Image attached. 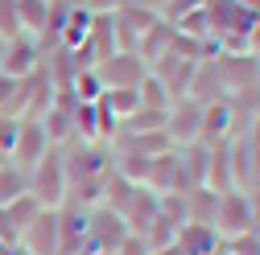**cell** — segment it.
Returning <instances> with one entry per match:
<instances>
[{"label":"cell","mask_w":260,"mask_h":255,"mask_svg":"<svg viewBox=\"0 0 260 255\" xmlns=\"http://www.w3.org/2000/svg\"><path fill=\"white\" fill-rule=\"evenodd\" d=\"M112 173H116L112 144H83V140L67 144V202L71 206H100Z\"/></svg>","instance_id":"cell-1"},{"label":"cell","mask_w":260,"mask_h":255,"mask_svg":"<svg viewBox=\"0 0 260 255\" xmlns=\"http://www.w3.org/2000/svg\"><path fill=\"white\" fill-rule=\"evenodd\" d=\"M29 177V198H34L42 210H58L67 202V144H50L46 156L25 173Z\"/></svg>","instance_id":"cell-2"},{"label":"cell","mask_w":260,"mask_h":255,"mask_svg":"<svg viewBox=\"0 0 260 255\" xmlns=\"http://www.w3.org/2000/svg\"><path fill=\"white\" fill-rule=\"evenodd\" d=\"M128 235V222L116 214V210H108L104 202L100 206H91V214H87V251L91 255H112Z\"/></svg>","instance_id":"cell-3"},{"label":"cell","mask_w":260,"mask_h":255,"mask_svg":"<svg viewBox=\"0 0 260 255\" xmlns=\"http://www.w3.org/2000/svg\"><path fill=\"white\" fill-rule=\"evenodd\" d=\"M145 70L149 66L133 50H116L112 58H104V62H95V66H91V74L100 78L104 91H137V82L145 78Z\"/></svg>","instance_id":"cell-4"},{"label":"cell","mask_w":260,"mask_h":255,"mask_svg":"<svg viewBox=\"0 0 260 255\" xmlns=\"http://www.w3.org/2000/svg\"><path fill=\"white\" fill-rule=\"evenodd\" d=\"M215 231L219 239H236L244 231H256L252 227V202H248V189H223L219 194V210H215Z\"/></svg>","instance_id":"cell-5"},{"label":"cell","mask_w":260,"mask_h":255,"mask_svg":"<svg viewBox=\"0 0 260 255\" xmlns=\"http://www.w3.org/2000/svg\"><path fill=\"white\" fill-rule=\"evenodd\" d=\"M166 136H170L174 148L199 144V136H203V103L190 99V95L174 99V107H170V115H166Z\"/></svg>","instance_id":"cell-6"},{"label":"cell","mask_w":260,"mask_h":255,"mask_svg":"<svg viewBox=\"0 0 260 255\" xmlns=\"http://www.w3.org/2000/svg\"><path fill=\"white\" fill-rule=\"evenodd\" d=\"M42 62H46V46H42L34 33H17V37H9V46H5L0 70H5L9 78H25V74H34Z\"/></svg>","instance_id":"cell-7"},{"label":"cell","mask_w":260,"mask_h":255,"mask_svg":"<svg viewBox=\"0 0 260 255\" xmlns=\"http://www.w3.org/2000/svg\"><path fill=\"white\" fill-rule=\"evenodd\" d=\"M46 148H50V140H46L42 119H21L17 140H13V148H9V165L21 169V173H29V169H34L42 156H46Z\"/></svg>","instance_id":"cell-8"},{"label":"cell","mask_w":260,"mask_h":255,"mask_svg":"<svg viewBox=\"0 0 260 255\" xmlns=\"http://www.w3.org/2000/svg\"><path fill=\"white\" fill-rule=\"evenodd\" d=\"M17 247L25 255H58V210H38L21 231Z\"/></svg>","instance_id":"cell-9"},{"label":"cell","mask_w":260,"mask_h":255,"mask_svg":"<svg viewBox=\"0 0 260 255\" xmlns=\"http://www.w3.org/2000/svg\"><path fill=\"white\" fill-rule=\"evenodd\" d=\"M87 214L91 206H58V255H83L87 251Z\"/></svg>","instance_id":"cell-10"},{"label":"cell","mask_w":260,"mask_h":255,"mask_svg":"<svg viewBox=\"0 0 260 255\" xmlns=\"http://www.w3.org/2000/svg\"><path fill=\"white\" fill-rule=\"evenodd\" d=\"M174 247L182 255H215V251H223V239L207 222H182L178 235H174Z\"/></svg>","instance_id":"cell-11"},{"label":"cell","mask_w":260,"mask_h":255,"mask_svg":"<svg viewBox=\"0 0 260 255\" xmlns=\"http://www.w3.org/2000/svg\"><path fill=\"white\" fill-rule=\"evenodd\" d=\"M174 37H178V29H174L170 21H161V17H157V21L145 29V37L137 41V50H133V54L145 62V66H153L157 58H166V54L174 50Z\"/></svg>","instance_id":"cell-12"},{"label":"cell","mask_w":260,"mask_h":255,"mask_svg":"<svg viewBox=\"0 0 260 255\" xmlns=\"http://www.w3.org/2000/svg\"><path fill=\"white\" fill-rule=\"evenodd\" d=\"M137 99H141V107H149V111H170V107H174V95L161 87V78L149 74V70H145V78L137 82Z\"/></svg>","instance_id":"cell-13"},{"label":"cell","mask_w":260,"mask_h":255,"mask_svg":"<svg viewBox=\"0 0 260 255\" xmlns=\"http://www.w3.org/2000/svg\"><path fill=\"white\" fill-rule=\"evenodd\" d=\"M25 194H29V177H25L21 169L5 165V169H0V206H9V202H17V198H25Z\"/></svg>","instance_id":"cell-14"},{"label":"cell","mask_w":260,"mask_h":255,"mask_svg":"<svg viewBox=\"0 0 260 255\" xmlns=\"http://www.w3.org/2000/svg\"><path fill=\"white\" fill-rule=\"evenodd\" d=\"M100 103H104V107H108V111H112V115H116L120 123H124L128 115H133L137 107H141L137 91H104V95H100Z\"/></svg>","instance_id":"cell-15"},{"label":"cell","mask_w":260,"mask_h":255,"mask_svg":"<svg viewBox=\"0 0 260 255\" xmlns=\"http://www.w3.org/2000/svg\"><path fill=\"white\" fill-rule=\"evenodd\" d=\"M17 128H21V119H13V115L0 111V152H5V156H9V148L17 140Z\"/></svg>","instance_id":"cell-16"},{"label":"cell","mask_w":260,"mask_h":255,"mask_svg":"<svg viewBox=\"0 0 260 255\" xmlns=\"http://www.w3.org/2000/svg\"><path fill=\"white\" fill-rule=\"evenodd\" d=\"M13 95H17V78H9L5 70H0V111H5V115H13Z\"/></svg>","instance_id":"cell-17"},{"label":"cell","mask_w":260,"mask_h":255,"mask_svg":"<svg viewBox=\"0 0 260 255\" xmlns=\"http://www.w3.org/2000/svg\"><path fill=\"white\" fill-rule=\"evenodd\" d=\"M83 9H87V13H116L120 0H83Z\"/></svg>","instance_id":"cell-18"},{"label":"cell","mask_w":260,"mask_h":255,"mask_svg":"<svg viewBox=\"0 0 260 255\" xmlns=\"http://www.w3.org/2000/svg\"><path fill=\"white\" fill-rule=\"evenodd\" d=\"M5 255H25V251H21L17 243H13V247H5Z\"/></svg>","instance_id":"cell-19"},{"label":"cell","mask_w":260,"mask_h":255,"mask_svg":"<svg viewBox=\"0 0 260 255\" xmlns=\"http://www.w3.org/2000/svg\"><path fill=\"white\" fill-rule=\"evenodd\" d=\"M5 46H9V37H5V33H0V58H5Z\"/></svg>","instance_id":"cell-20"},{"label":"cell","mask_w":260,"mask_h":255,"mask_svg":"<svg viewBox=\"0 0 260 255\" xmlns=\"http://www.w3.org/2000/svg\"><path fill=\"white\" fill-rule=\"evenodd\" d=\"M5 165H9V156H5V152H0V169H5Z\"/></svg>","instance_id":"cell-21"},{"label":"cell","mask_w":260,"mask_h":255,"mask_svg":"<svg viewBox=\"0 0 260 255\" xmlns=\"http://www.w3.org/2000/svg\"><path fill=\"white\" fill-rule=\"evenodd\" d=\"M67 5H79V9H83V0H67Z\"/></svg>","instance_id":"cell-22"},{"label":"cell","mask_w":260,"mask_h":255,"mask_svg":"<svg viewBox=\"0 0 260 255\" xmlns=\"http://www.w3.org/2000/svg\"><path fill=\"white\" fill-rule=\"evenodd\" d=\"M256 70H260V54H256Z\"/></svg>","instance_id":"cell-23"},{"label":"cell","mask_w":260,"mask_h":255,"mask_svg":"<svg viewBox=\"0 0 260 255\" xmlns=\"http://www.w3.org/2000/svg\"><path fill=\"white\" fill-rule=\"evenodd\" d=\"M0 255H5V243H0Z\"/></svg>","instance_id":"cell-24"},{"label":"cell","mask_w":260,"mask_h":255,"mask_svg":"<svg viewBox=\"0 0 260 255\" xmlns=\"http://www.w3.org/2000/svg\"><path fill=\"white\" fill-rule=\"evenodd\" d=\"M83 255H91V251H83Z\"/></svg>","instance_id":"cell-25"}]
</instances>
